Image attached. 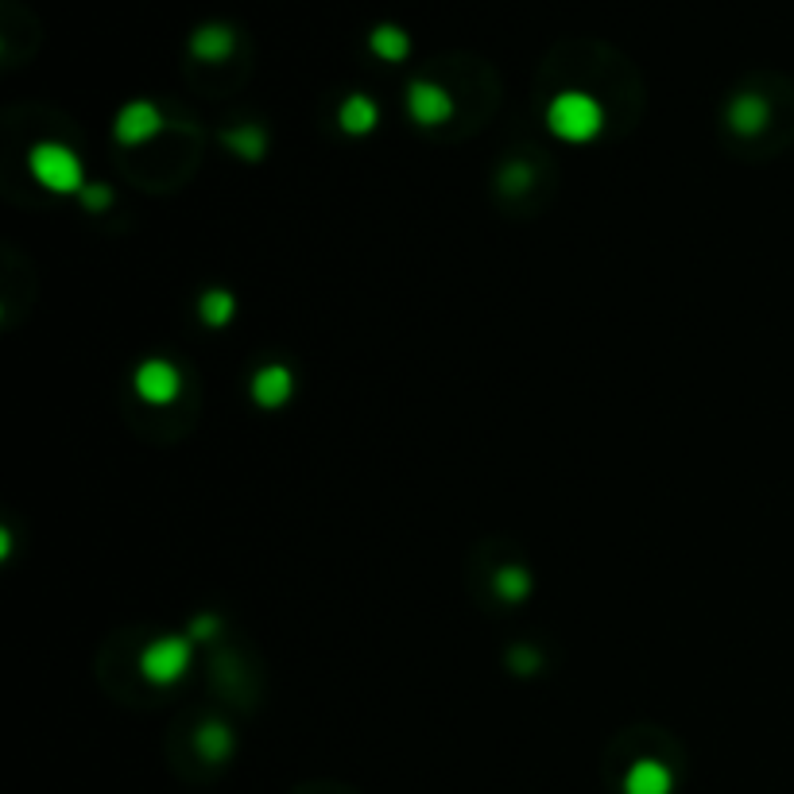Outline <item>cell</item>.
Masks as SVG:
<instances>
[{
	"label": "cell",
	"mask_w": 794,
	"mask_h": 794,
	"mask_svg": "<svg viewBox=\"0 0 794 794\" xmlns=\"http://www.w3.org/2000/svg\"><path fill=\"white\" fill-rule=\"evenodd\" d=\"M194 744H198V752L209 759V764H217V759H225L233 752V733L225 725H217V721H209V725L198 728Z\"/></svg>",
	"instance_id": "obj_12"
},
{
	"label": "cell",
	"mask_w": 794,
	"mask_h": 794,
	"mask_svg": "<svg viewBox=\"0 0 794 794\" xmlns=\"http://www.w3.org/2000/svg\"><path fill=\"white\" fill-rule=\"evenodd\" d=\"M547 125H550V133L562 136V140L586 144L605 128V112L589 94H562L550 101Z\"/></svg>",
	"instance_id": "obj_1"
},
{
	"label": "cell",
	"mask_w": 794,
	"mask_h": 794,
	"mask_svg": "<svg viewBox=\"0 0 794 794\" xmlns=\"http://www.w3.org/2000/svg\"><path fill=\"white\" fill-rule=\"evenodd\" d=\"M295 392V376H291L287 364H264L253 376V400L261 408H283Z\"/></svg>",
	"instance_id": "obj_7"
},
{
	"label": "cell",
	"mask_w": 794,
	"mask_h": 794,
	"mask_svg": "<svg viewBox=\"0 0 794 794\" xmlns=\"http://www.w3.org/2000/svg\"><path fill=\"white\" fill-rule=\"evenodd\" d=\"M217 631H222V620L206 617V612H202V617H194V624H190V636L194 639H214Z\"/></svg>",
	"instance_id": "obj_20"
},
{
	"label": "cell",
	"mask_w": 794,
	"mask_h": 794,
	"mask_svg": "<svg viewBox=\"0 0 794 794\" xmlns=\"http://www.w3.org/2000/svg\"><path fill=\"white\" fill-rule=\"evenodd\" d=\"M186 667H190V639L186 636L156 639V644H148V651H144V659H140L144 678L156 686L178 683V678L186 675Z\"/></svg>",
	"instance_id": "obj_3"
},
{
	"label": "cell",
	"mask_w": 794,
	"mask_h": 794,
	"mask_svg": "<svg viewBox=\"0 0 794 794\" xmlns=\"http://www.w3.org/2000/svg\"><path fill=\"white\" fill-rule=\"evenodd\" d=\"M376 120H380V109H376V101H369V97L353 94L350 101L342 105V128L345 133L364 136V133L376 128Z\"/></svg>",
	"instance_id": "obj_11"
},
{
	"label": "cell",
	"mask_w": 794,
	"mask_h": 794,
	"mask_svg": "<svg viewBox=\"0 0 794 794\" xmlns=\"http://www.w3.org/2000/svg\"><path fill=\"white\" fill-rule=\"evenodd\" d=\"M372 51L388 62H400L408 55V36L400 28H376L372 31Z\"/></svg>",
	"instance_id": "obj_15"
},
{
	"label": "cell",
	"mask_w": 794,
	"mask_h": 794,
	"mask_svg": "<svg viewBox=\"0 0 794 794\" xmlns=\"http://www.w3.org/2000/svg\"><path fill=\"white\" fill-rule=\"evenodd\" d=\"M728 128L736 136H756L767 128V101L756 94H741L733 105H728Z\"/></svg>",
	"instance_id": "obj_9"
},
{
	"label": "cell",
	"mask_w": 794,
	"mask_h": 794,
	"mask_svg": "<svg viewBox=\"0 0 794 794\" xmlns=\"http://www.w3.org/2000/svg\"><path fill=\"white\" fill-rule=\"evenodd\" d=\"M497 594L504 597V601H523V597L531 594V574L520 570V566H504V570L497 574Z\"/></svg>",
	"instance_id": "obj_14"
},
{
	"label": "cell",
	"mask_w": 794,
	"mask_h": 794,
	"mask_svg": "<svg viewBox=\"0 0 794 794\" xmlns=\"http://www.w3.org/2000/svg\"><path fill=\"white\" fill-rule=\"evenodd\" d=\"M508 659H512V667L520 670V675H531V670L539 667V651H535V647H528V644H516Z\"/></svg>",
	"instance_id": "obj_17"
},
{
	"label": "cell",
	"mask_w": 794,
	"mask_h": 794,
	"mask_svg": "<svg viewBox=\"0 0 794 794\" xmlns=\"http://www.w3.org/2000/svg\"><path fill=\"white\" fill-rule=\"evenodd\" d=\"M178 388H183V380H178V369L171 361H144L136 369V392H140V400L156 403V408L175 403Z\"/></svg>",
	"instance_id": "obj_4"
},
{
	"label": "cell",
	"mask_w": 794,
	"mask_h": 794,
	"mask_svg": "<svg viewBox=\"0 0 794 794\" xmlns=\"http://www.w3.org/2000/svg\"><path fill=\"white\" fill-rule=\"evenodd\" d=\"M500 183H504L508 194H520L531 186V167H508L504 175H500Z\"/></svg>",
	"instance_id": "obj_18"
},
{
	"label": "cell",
	"mask_w": 794,
	"mask_h": 794,
	"mask_svg": "<svg viewBox=\"0 0 794 794\" xmlns=\"http://www.w3.org/2000/svg\"><path fill=\"white\" fill-rule=\"evenodd\" d=\"M670 787H675L670 767L659 764V759H639L624 775V794H670Z\"/></svg>",
	"instance_id": "obj_8"
},
{
	"label": "cell",
	"mask_w": 794,
	"mask_h": 794,
	"mask_svg": "<svg viewBox=\"0 0 794 794\" xmlns=\"http://www.w3.org/2000/svg\"><path fill=\"white\" fill-rule=\"evenodd\" d=\"M198 311H202V322H206V326H225V322L237 314V298H233L229 291H206Z\"/></svg>",
	"instance_id": "obj_13"
},
{
	"label": "cell",
	"mask_w": 794,
	"mask_h": 794,
	"mask_svg": "<svg viewBox=\"0 0 794 794\" xmlns=\"http://www.w3.org/2000/svg\"><path fill=\"white\" fill-rule=\"evenodd\" d=\"M159 128H164V117H159L156 105L133 101V105H125L120 117H117V140L120 144H144V140H151Z\"/></svg>",
	"instance_id": "obj_5"
},
{
	"label": "cell",
	"mask_w": 794,
	"mask_h": 794,
	"mask_svg": "<svg viewBox=\"0 0 794 794\" xmlns=\"http://www.w3.org/2000/svg\"><path fill=\"white\" fill-rule=\"evenodd\" d=\"M28 167H31V175H36V183L51 194H82L86 190L82 159H78L67 144H39V148H31Z\"/></svg>",
	"instance_id": "obj_2"
},
{
	"label": "cell",
	"mask_w": 794,
	"mask_h": 794,
	"mask_svg": "<svg viewBox=\"0 0 794 794\" xmlns=\"http://www.w3.org/2000/svg\"><path fill=\"white\" fill-rule=\"evenodd\" d=\"M225 144H229V148L237 151L241 159H261L264 148H267L264 133H261V128H253V125H245V128H237V133H229V136H225Z\"/></svg>",
	"instance_id": "obj_16"
},
{
	"label": "cell",
	"mask_w": 794,
	"mask_h": 794,
	"mask_svg": "<svg viewBox=\"0 0 794 794\" xmlns=\"http://www.w3.org/2000/svg\"><path fill=\"white\" fill-rule=\"evenodd\" d=\"M408 109H411V117L419 120V125H442V120H450V112H453V101H450V94H445L442 86H434V82H415L411 86V94H408Z\"/></svg>",
	"instance_id": "obj_6"
},
{
	"label": "cell",
	"mask_w": 794,
	"mask_h": 794,
	"mask_svg": "<svg viewBox=\"0 0 794 794\" xmlns=\"http://www.w3.org/2000/svg\"><path fill=\"white\" fill-rule=\"evenodd\" d=\"M190 51L198 55L202 62H217L225 59V55L233 51V31L222 28V23H209V28H202L198 36L190 39Z\"/></svg>",
	"instance_id": "obj_10"
},
{
	"label": "cell",
	"mask_w": 794,
	"mask_h": 794,
	"mask_svg": "<svg viewBox=\"0 0 794 794\" xmlns=\"http://www.w3.org/2000/svg\"><path fill=\"white\" fill-rule=\"evenodd\" d=\"M82 202H86L89 209H105L112 202V190L105 183H94V186H86V190H82Z\"/></svg>",
	"instance_id": "obj_19"
}]
</instances>
